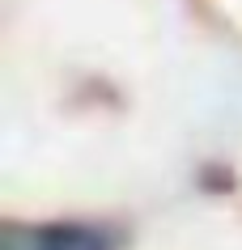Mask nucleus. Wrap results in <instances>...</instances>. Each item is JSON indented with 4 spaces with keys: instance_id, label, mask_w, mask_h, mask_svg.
Returning a JSON list of instances; mask_svg holds the SVG:
<instances>
[{
    "instance_id": "1",
    "label": "nucleus",
    "mask_w": 242,
    "mask_h": 250,
    "mask_svg": "<svg viewBox=\"0 0 242 250\" xmlns=\"http://www.w3.org/2000/svg\"><path fill=\"white\" fill-rule=\"evenodd\" d=\"M4 250H115V237L98 225L60 221V225H30L9 229Z\"/></svg>"
}]
</instances>
